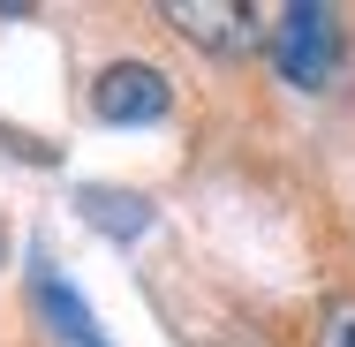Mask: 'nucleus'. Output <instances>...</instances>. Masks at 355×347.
I'll list each match as a JSON object with an SVG mask.
<instances>
[{
	"label": "nucleus",
	"instance_id": "obj_1",
	"mask_svg": "<svg viewBox=\"0 0 355 347\" xmlns=\"http://www.w3.org/2000/svg\"><path fill=\"white\" fill-rule=\"evenodd\" d=\"M272 69L295 83V91H325L333 69H340V8H325V0H295L280 8V23H272Z\"/></svg>",
	"mask_w": 355,
	"mask_h": 347
},
{
	"label": "nucleus",
	"instance_id": "obj_2",
	"mask_svg": "<svg viewBox=\"0 0 355 347\" xmlns=\"http://www.w3.org/2000/svg\"><path fill=\"white\" fill-rule=\"evenodd\" d=\"M91 114L114 121V129L166 121L174 114V83L151 69V61H114V69H98V83H91Z\"/></svg>",
	"mask_w": 355,
	"mask_h": 347
},
{
	"label": "nucleus",
	"instance_id": "obj_3",
	"mask_svg": "<svg viewBox=\"0 0 355 347\" xmlns=\"http://www.w3.org/2000/svg\"><path fill=\"white\" fill-rule=\"evenodd\" d=\"M159 23H174L205 53H250L257 38H272L265 8H242V0H159Z\"/></svg>",
	"mask_w": 355,
	"mask_h": 347
},
{
	"label": "nucleus",
	"instance_id": "obj_4",
	"mask_svg": "<svg viewBox=\"0 0 355 347\" xmlns=\"http://www.w3.org/2000/svg\"><path fill=\"white\" fill-rule=\"evenodd\" d=\"M83 219L98 234H114V242H137L144 226H151V204L144 197H121V189H83Z\"/></svg>",
	"mask_w": 355,
	"mask_h": 347
},
{
	"label": "nucleus",
	"instance_id": "obj_5",
	"mask_svg": "<svg viewBox=\"0 0 355 347\" xmlns=\"http://www.w3.org/2000/svg\"><path fill=\"white\" fill-rule=\"evenodd\" d=\"M38 302L53 310V325H61L76 347H106V340H98V325H91V310H83V294H76V287H61L53 272H38Z\"/></svg>",
	"mask_w": 355,
	"mask_h": 347
},
{
	"label": "nucleus",
	"instance_id": "obj_6",
	"mask_svg": "<svg viewBox=\"0 0 355 347\" xmlns=\"http://www.w3.org/2000/svg\"><path fill=\"white\" fill-rule=\"evenodd\" d=\"M318 347H355V294L325 302V317H318Z\"/></svg>",
	"mask_w": 355,
	"mask_h": 347
}]
</instances>
